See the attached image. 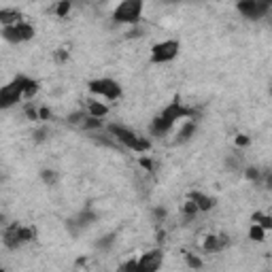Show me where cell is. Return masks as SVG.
I'll return each instance as SVG.
<instances>
[{"instance_id": "obj_28", "label": "cell", "mask_w": 272, "mask_h": 272, "mask_svg": "<svg viewBox=\"0 0 272 272\" xmlns=\"http://www.w3.org/2000/svg\"><path fill=\"white\" fill-rule=\"evenodd\" d=\"M115 245V234H104L96 240V249L98 251H109L111 247Z\"/></svg>"}, {"instance_id": "obj_25", "label": "cell", "mask_w": 272, "mask_h": 272, "mask_svg": "<svg viewBox=\"0 0 272 272\" xmlns=\"http://www.w3.org/2000/svg\"><path fill=\"white\" fill-rule=\"evenodd\" d=\"M185 266L190 270H202L204 268V259L200 257V255H196V253H185Z\"/></svg>"}, {"instance_id": "obj_29", "label": "cell", "mask_w": 272, "mask_h": 272, "mask_svg": "<svg viewBox=\"0 0 272 272\" xmlns=\"http://www.w3.org/2000/svg\"><path fill=\"white\" fill-rule=\"evenodd\" d=\"M138 166H141L143 170H147V173H155V170H158V162H155L153 158H149V155L138 158Z\"/></svg>"}, {"instance_id": "obj_41", "label": "cell", "mask_w": 272, "mask_h": 272, "mask_svg": "<svg viewBox=\"0 0 272 272\" xmlns=\"http://www.w3.org/2000/svg\"><path fill=\"white\" fill-rule=\"evenodd\" d=\"M262 183H264L266 190H270V192H272V170H266L264 176H262Z\"/></svg>"}, {"instance_id": "obj_32", "label": "cell", "mask_w": 272, "mask_h": 272, "mask_svg": "<svg viewBox=\"0 0 272 272\" xmlns=\"http://www.w3.org/2000/svg\"><path fill=\"white\" fill-rule=\"evenodd\" d=\"M38 87H41V85H38V81H36V79H30V81H28L26 94H24V100H32V98H34L36 94H38Z\"/></svg>"}, {"instance_id": "obj_27", "label": "cell", "mask_w": 272, "mask_h": 272, "mask_svg": "<svg viewBox=\"0 0 272 272\" xmlns=\"http://www.w3.org/2000/svg\"><path fill=\"white\" fill-rule=\"evenodd\" d=\"M242 173H245V179H247V181H251V183H262L264 173L257 168V166H247Z\"/></svg>"}, {"instance_id": "obj_15", "label": "cell", "mask_w": 272, "mask_h": 272, "mask_svg": "<svg viewBox=\"0 0 272 272\" xmlns=\"http://www.w3.org/2000/svg\"><path fill=\"white\" fill-rule=\"evenodd\" d=\"M198 132V121H185V124L181 126V130H179V134H176V141L175 143H187L190 138H193V134Z\"/></svg>"}, {"instance_id": "obj_22", "label": "cell", "mask_w": 272, "mask_h": 272, "mask_svg": "<svg viewBox=\"0 0 272 272\" xmlns=\"http://www.w3.org/2000/svg\"><path fill=\"white\" fill-rule=\"evenodd\" d=\"M41 181L45 183L47 187H55V185L60 183L58 170H53V168H43V170H41Z\"/></svg>"}, {"instance_id": "obj_20", "label": "cell", "mask_w": 272, "mask_h": 272, "mask_svg": "<svg viewBox=\"0 0 272 272\" xmlns=\"http://www.w3.org/2000/svg\"><path fill=\"white\" fill-rule=\"evenodd\" d=\"M70 11H73V2H70V0H60V2L53 4V13H55V17H60V19L68 17Z\"/></svg>"}, {"instance_id": "obj_12", "label": "cell", "mask_w": 272, "mask_h": 272, "mask_svg": "<svg viewBox=\"0 0 272 272\" xmlns=\"http://www.w3.org/2000/svg\"><path fill=\"white\" fill-rule=\"evenodd\" d=\"M85 111L90 117L104 119L111 113V107H109V102H102L100 98H90V100H85Z\"/></svg>"}, {"instance_id": "obj_33", "label": "cell", "mask_w": 272, "mask_h": 272, "mask_svg": "<svg viewBox=\"0 0 272 272\" xmlns=\"http://www.w3.org/2000/svg\"><path fill=\"white\" fill-rule=\"evenodd\" d=\"M53 60H55V62H58V64H66V62H68V60H70V51H68V49H66V47L55 49V51H53Z\"/></svg>"}, {"instance_id": "obj_3", "label": "cell", "mask_w": 272, "mask_h": 272, "mask_svg": "<svg viewBox=\"0 0 272 272\" xmlns=\"http://www.w3.org/2000/svg\"><path fill=\"white\" fill-rule=\"evenodd\" d=\"M87 90L94 98H100V100H109V102H115L124 96V90L121 85L115 79L111 77H98V79H92L87 83Z\"/></svg>"}, {"instance_id": "obj_19", "label": "cell", "mask_w": 272, "mask_h": 272, "mask_svg": "<svg viewBox=\"0 0 272 272\" xmlns=\"http://www.w3.org/2000/svg\"><path fill=\"white\" fill-rule=\"evenodd\" d=\"M251 221H253V224H257V225H262L266 232H272V215L257 210V213L251 215Z\"/></svg>"}, {"instance_id": "obj_5", "label": "cell", "mask_w": 272, "mask_h": 272, "mask_svg": "<svg viewBox=\"0 0 272 272\" xmlns=\"http://www.w3.org/2000/svg\"><path fill=\"white\" fill-rule=\"evenodd\" d=\"M179 51H181V43L176 38H166V41H160L151 47L149 60L153 64H168L179 55Z\"/></svg>"}, {"instance_id": "obj_6", "label": "cell", "mask_w": 272, "mask_h": 272, "mask_svg": "<svg viewBox=\"0 0 272 272\" xmlns=\"http://www.w3.org/2000/svg\"><path fill=\"white\" fill-rule=\"evenodd\" d=\"M36 34V28L30 24V21H19V24H15V26H7V28H2V38L7 43H28V41H32Z\"/></svg>"}, {"instance_id": "obj_16", "label": "cell", "mask_w": 272, "mask_h": 272, "mask_svg": "<svg viewBox=\"0 0 272 272\" xmlns=\"http://www.w3.org/2000/svg\"><path fill=\"white\" fill-rule=\"evenodd\" d=\"M75 219H77V224H79V225H81V230H83V227H90L92 224H96V221H98V215L94 213V210H92L90 207H87V208H83Z\"/></svg>"}, {"instance_id": "obj_30", "label": "cell", "mask_w": 272, "mask_h": 272, "mask_svg": "<svg viewBox=\"0 0 272 272\" xmlns=\"http://www.w3.org/2000/svg\"><path fill=\"white\" fill-rule=\"evenodd\" d=\"M117 272H138V257H128L126 262H121Z\"/></svg>"}, {"instance_id": "obj_13", "label": "cell", "mask_w": 272, "mask_h": 272, "mask_svg": "<svg viewBox=\"0 0 272 272\" xmlns=\"http://www.w3.org/2000/svg\"><path fill=\"white\" fill-rule=\"evenodd\" d=\"M173 128H175L173 121H168V119H164L162 115H158V117H153L151 124H149V134L155 138H164L166 134H170Z\"/></svg>"}, {"instance_id": "obj_36", "label": "cell", "mask_w": 272, "mask_h": 272, "mask_svg": "<svg viewBox=\"0 0 272 272\" xmlns=\"http://www.w3.org/2000/svg\"><path fill=\"white\" fill-rule=\"evenodd\" d=\"M66 230L70 232V236H79L81 225L77 224V219H66Z\"/></svg>"}, {"instance_id": "obj_17", "label": "cell", "mask_w": 272, "mask_h": 272, "mask_svg": "<svg viewBox=\"0 0 272 272\" xmlns=\"http://www.w3.org/2000/svg\"><path fill=\"white\" fill-rule=\"evenodd\" d=\"M38 238V232L34 225H21L19 224V240L21 245H30V242H34Z\"/></svg>"}, {"instance_id": "obj_37", "label": "cell", "mask_w": 272, "mask_h": 272, "mask_svg": "<svg viewBox=\"0 0 272 272\" xmlns=\"http://www.w3.org/2000/svg\"><path fill=\"white\" fill-rule=\"evenodd\" d=\"M151 215H153V221H158V224H162V221L166 219V208L164 207H153V210H151Z\"/></svg>"}, {"instance_id": "obj_31", "label": "cell", "mask_w": 272, "mask_h": 272, "mask_svg": "<svg viewBox=\"0 0 272 272\" xmlns=\"http://www.w3.org/2000/svg\"><path fill=\"white\" fill-rule=\"evenodd\" d=\"M24 115H26L28 121H41V117H38V107H34L32 102L24 104Z\"/></svg>"}, {"instance_id": "obj_34", "label": "cell", "mask_w": 272, "mask_h": 272, "mask_svg": "<svg viewBox=\"0 0 272 272\" xmlns=\"http://www.w3.org/2000/svg\"><path fill=\"white\" fill-rule=\"evenodd\" d=\"M32 138H34V143H45L47 138H49V128L47 126L36 128V130L32 132Z\"/></svg>"}, {"instance_id": "obj_11", "label": "cell", "mask_w": 272, "mask_h": 272, "mask_svg": "<svg viewBox=\"0 0 272 272\" xmlns=\"http://www.w3.org/2000/svg\"><path fill=\"white\" fill-rule=\"evenodd\" d=\"M2 245L9 249V251H17L21 247L19 240V224H9L2 232Z\"/></svg>"}, {"instance_id": "obj_7", "label": "cell", "mask_w": 272, "mask_h": 272, "mask_svg": "<svg viewBox=\"0 0 272 272\" xmlns=\"http://www.w3.org/2000/svg\"><path fill=\"white\" fill-rule=\"evenodd\" d=\"M162 117L168 119V121H173V124H176V121H181V119H185V121H196L198 113H196V109H192V107H187V104H183L179 96H175L173 102H170L168 107L162 111Z\"/></svg>"}, {"instance_id": "obj_24", "label": "cell", "mask_w": 272, "mask_h": 272, "mask_svg": "<svg viewBox=\"0 0 272 272\" xmlns=\"http://www.w3.org/2000/svg\"><path fill=\"white\" fill-rule=\"evenodd\" d=\"M87 119V111L85 109H79V111H73V113L66 115V121H68L70 126H83V121Z\"/></svg>"}, {"instance_id": "obj_40", "label": "cell", "mask_w": 272, "mask_h": 272, "mask_svg": "<svg viewBox=\"0 0 272 272\" xmlns=\"http://www.w3.org/2000/svg\"><path fill=\"white\" fill-rule=\"evenodd\" d=\"M219 245H221V251H224V249H227V247L232 245V238L227 236L225 232H221V234H219Z\"/></svg>"}, {"instance_id": "obj_35", "label": "cell", "mask_w": 272, "mask_h": 272, "mask_svg": "<svg viewBox=\"0 0 272 272\" xmlns=\"http://www.w3.org/2000/svg\"><path fill=\"white\" fill-rule=\"evenodd\" d=\"M234 145H236L238 149H247L249 145H251V136H249V134H242V132H240V134L234 136Z\"/></svg>"}, {"instance_id": "obj_39", "label": "cell", "mask_w": 272, "mask_h": 272, "mask_svg": "<svg viewBox=\"0 0 272 272\" xmlns=\"http://www.w3.org/2000/svg\"><path fill=\"white\" fill-rule=\"evenodd\" d=\"M143 36V28L141 26H130V30L126 32V38H141Z\"/></svg>"}, {"instance_id": "obj_23", "label": "cell", "mask_w": 272, "mask_h": 272, "mask_svg": "<svg viewBox=\"0 0 272 272\" xmlns=\"http://www.w3.org/2000/svg\"><path fill=\"white\" fill-rule=\"evenodd\" d=\"M181 213H183V217L185 219H196L198 215H200V210H198V204L196 202H192V200H185V202L181 204Z\"/></svg>"}, {"instance_id": "obj_42", "label": "cell", "mask_w": 272, "mask_h": 272, "mask_svg": "<svg viewBox=\"0 0 272 272\" xmlns=\"http://www.w3.org/2000/svg\"><path fill=\"white\" fill-rule=\"evenodd\" d=\"M155 240H158V245H164V240H166V232H164V230H158V232H155Z\"/></svg>"}, {"instance_id": "obj_14", "label": "cell", "mask_w": 272, "mask_h": 272, "mask_svg": "<svg viewBox=\"0 0 272 272\" xmlns=\"http://www.w3.org/2000/svg\"><path fill=\"white\" fill-rule=\"evenodd\" d=\"M19 21H24V17H21V13L17 9H13V7H2L0 9V26L2 28L15 26V24H19Z\"/></svg>"}, {"instance_id": "obj_9", "label": "cell", "mask_w": 272, "mask_h": 272, "mask_svg": "<svg viewBox=\"0 0 272 272\" xmlns=\"http://www.w3.org/2000/svg\"><path fill=\"white\" fill-rule=\"evenodd\" d=\"M164 266V251L160 247L138 255V272H160Z\"/></svg>"}, {"instance_id": "obj_38", "label": "cell", "mask_w": 272, "mask_h": 272, "mask_svg": "<svg viewBox=\"0 0 272 272\" xmlns=\"http://www.w3.org/2000/svg\"><path fill=\"white\" fill-rule=\"evenodd\" d=\"M38 117H41V121H43V124H47V121L53 117L51 109H49V107H38Z\"/></svg>"}, {"instance_id": "obj_21", "label": "cell", "mask_w": 272, "mask_h": 272, "mask_svg": "<svg viewBox=\"0 0 272 272\" xmlns=\"http://www.w3.org/2000/svg\"><path fill=\"white\" fill-rule=\"evenodd\" d=\"M266 238H268V232H266L262 225L251 224V227H249V240L251 242H266Z\"/></svg>"}, {"instance_id": "obj_10", "label": "cell", "mask_w": 272, "mask_h": 272, "mask_svg": "<svg viewBox=\"0 0 272 272\" xmlns=\"http://www.w3.org/2000/svg\"><path fill=\"white\" fill-rule=\"evenodd\" d=\"M185 200H192V202L198 204V210L200 213H210L215 207H217V200L208 193H202V192H190Z\"/></svg>"}, {"instance_id": "obj_2", "label": "cell", "mask_w": 272, "mask_h": 272, "mask_svg": "<svg viewBox=\"0 0 272 272\" xmlns=\"http://www.w3.org/2000/svg\"><path fill=\"white\" fill-rule=\"evenodd\" d=\"M145 11V2L143 0H124L113 9V21L124 26H138Z\"/></svg>"}, {"instance_id": "obj_8", "label": "cell", "mask_w": 272, "mask_h": 272, "mask_svg": "<svg viewBox=\"0 0 272 272\" xmlns=\"http://www.w3.org/2000/svg\"><path fill=\"white\" fill-rule=\"evenodd\" d=\"M272 4L270 2H264V0H240L236 4V11L247 19H262L270 13Z\"/></svg>"}, {"instance_id": "obj_1", "label": "cell", "mask_w": 272, "mask_h": 272, "mask_svg": "<svg viewBox=\"0 0 272 272\" xmlns=\"http://www.w3.org/2000/svg\"><path fill=\"white\" fill-rule=\"evenodd\" d=\"M107 132L115 138V141H119L126 149H130V151H134V153H147V151H151V141L145 138V136H141V134H136L134 130H130V128H126V126L109 124L107 126Z\"/></svg>"}, {"instance_id": "obj_26", "label": "cell", "mask_w": 272, "mask_h": 272, "mask_svg": "<svg viewBox=\"0 0 272 272\" xmlns=\"http://www.w3.org/2000/svg\"><path fill=\"white\" fill-rule=\"evenodd\" d=\"M102 128H104V119H96V117H90V115H87V119L83 121V126H81V130L98 132V130H102Z\"/></svg>"}, {"instance_id": "obj_4", "label": "cell", "mask_w": 272, "mask_h": 272, "mask_svg": "<svg viewBox=\"0 0 272 272\" xmlns=\"http://www.w3.org/2000/svg\"><path fill=\"white\" fill-rule=\"evenodd\" d=\"M28 81H30V77L17 75L9 85H4L2 90H0V109H11L17 102H21V100H24V94H26Z\"/></svg>"}, {"instance_id": "obj_18", "label": "cell", "mask_w": 272, "mask_h": 272, "mask_svg": "<svg viewBox=\"0 0 272 272\" xmlns=\"http://www.w3.org/2000/svg\"><path fill=\"white\" fill-rule=\"evenodd\" d=\"M202 251L204 253H219L221 245H219V234H207L202 240Z\"/></svg>"}]
</instances>
